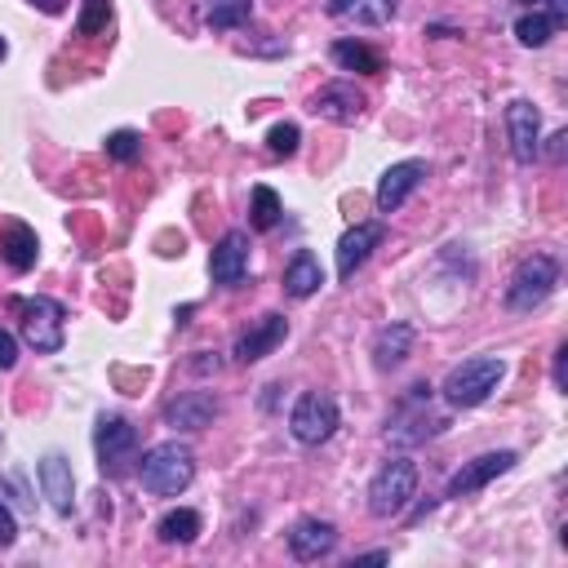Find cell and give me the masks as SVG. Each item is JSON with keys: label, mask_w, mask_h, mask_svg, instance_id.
Instances as JSON below:
<instances>
[{"label": "cell", "mask_w": 568, "mask_h": 568, "mask_svg": "<svg viewBox=\"0 0 568 568\" xmlns=\"http://www.w3.org/2000/svg\"><path fill=\"white\" fill-rule=\"evenodd\" d=\"M138 480H142V489L156 493V498H178V493L192 489V480H196V453L186 444H178V440L152 444L147 453H142V462H138Z\"/></svg>", "instance_id": "1"}, {"label": "cell", "mask_w": 568, "mask_h": 568, "mask_svg": "<svg viewBox=\"0 0 568 568\" xmlns=\"http://www.w3.org/2000/svg\"><path fill=\"white\" fill-rule=\"evenodd\" d=\"M14 315H18V334L23 343L36 351V356H59L63 343H67V307L59 298H18L14 302Z\"/></svg>", "instance_id": "2"}, {"label": "cell", "mask_w": 568, "mask_h": 568, "mask_svg": "<svg viewBox=\"0 0 568 568\" xmlns=\"http://www.w3.org/2000/svg\"><path fill=\"white\" fill-rule=\"evenodd\" d=\"M502 377H506V360H498V356H476V360L453 364L440 391H444L449 409H480V404L502 387Z\"/></svg>", "instance_id": "3"}, {"label": "cell", "mask_w": 568, "mask_h": 568, "mask_svg": "<svg viewBox=\"0 0 568 568\" xmlns=\"http://www.w3.org/2000/svg\"><path fill=\"white\" fill-rule=\"evenodd\" d=\"M417 493V462L413 457H391L377 466V476L369 480V511L377 519H396Z\"/></svg>", "instance_id": "4"}, {"label": "cell", "mask_w": 568, "mask_h": 568, "mask_svg": "<svg viewBox=\"0 0 568 568\" xmlns=\"http://www.w3.org/2000/svg\"><path fill=\"white\" fill-rule=\"evenodd\" d=\"M559 284V262L551 254H533L511 271L506 284V311H538Z\"/></svg>", "instance_id": "5"}, {"label": "cell", "mask_w": 568, "mask_h": 568, "mask_svg": "<svg viewBox=\"0 0 568 568\" xmlns=\"http://www.w3.org/2000/svg\"><path fill=\"white\" fill-rule=\"evenodd\" d=\"M93 453H99V470L107 480H120L133 470L138 462V431L125 422V417H99V426H93Z\"/></svg>", "instance_id": "6"}, {"label": "cell", "mask_w": 568, "mask_h": 568, "mask_svg": "<svg viewBox=\"0 0 568 568\" xmlns=\"http://www.w3.org/2000/svg\"><path fill=\"white\" fill-rule=\"evenodd\" d=\"M338 422H343V413H338V400H334V396L307 391V396H298V404L289 409V436H294L298 444L315 449V444H324V440H334Z\"/></svg>", "instance_id": "7"}, {"label": "cell", "mask_w": 568, "mask_h": 568, "mask_svg": "<svg viewBox=\"0 0 568 568\" xmlns=\"http://www.w3.org/2000/svg\"><path fill=\"white\" fill-rule=\"evenodd\" d=\"M515 462H519L515 449H498V453H480V457L462 462V470H453V480H449L444 498H470V493H480V489L493 485L498 476L515 470Z\"/></svg>", "instance_id": "8"}, {"label": "cell", "mask_w": 568, "mask_h": 568, "mask_svg": "<svg viewBox=\"0 0 568 568\" xmlns=\"http://www.w3.org/2000/svg\"><path fill=\"white\" fill-rule=\"evenodd\" d=\"M506 142H511L515 165H533L542 156V116L529 99H515L506 107Z\"/></svg>", "instance_id": "9"}, {"label": "cell", "mask_w": 568, "mask_h": 568, "mask_svg": "<svg viewBox=\"0 0 568 568\" xmlns=\"http://www.w3.org/2000/svg\"><path fill=\"white\" fill-rule=\"evenodd\" d=\"M364 107H369V99H364V93H360L351 80H328L324 89L311 93V103H307L311 116L334 120V125H356V120L364 116Z\"/></svg>", "instance_id": "10"}, {"label": "cell", "mask_w": 568, "mask_h": 568, "mask_svg": "<svg viewBox=\"0 0 568 568\" xmlns=\"http://www.w3.org/2000/svg\"><path fill=\"white\" fill-rule=\"evenodd\" d=\"M422 178H426V160H400V165H391L383 178H377V192H373L377 214H396L422 186Z\"/></svg>", "instance_id": "11"}, {"label": "cell", "mask_w": 568, "mask_h": 568, "mask_svg": "<svg viewBox=\"0 0 568 568\" xmlns=\"http://www.w3.org/2000/svg\"><path fill=\"white\" fill-rule=\"evenodd\" d=\"M36 480H40V493L50 498V506L59 515L76 511V476H72V462L63 453H44L40 466H36Z\"/></svg>", "instance_id": "12"}, {"label": "cell", "mask_w": 568, "mask_h": 568, "mask_svg": "<svg viewBox=\"0 0 568 568\" xmlns=\"http://www.w3.org/2000/svg\"><path fill=\"white\" fill-rule=\"evenodd\" d=\"M209 275H214V284H227V289L249 275V235H245V231H227L222 241L214 245V254H209Z\"/></svg>", "instance_id": "13"}, {"label": "cell", "mask_w": 568, "mask_h": 568, "mask_svg": "<svg viewBox=\"0 0 568 568\" xmlns=\"http://www.w3.org/2000/svg\"><path fill=\"white\" fill-rule=\"evenodd\" d=\"M284 338H289V320H284L280 311H271V315H262L254 328H245V334L235 338V360H241V364H258V360H267Z\"/></svg>", "instance_id": "14"}, {"label": "cell", "mask_w": 568, "mask_h": 568, "mask_svg": "<svg viewBox=\"0 0 568 568\" xmlns=\"http://www.w3.org/2000/svg\"><path fill=\"white\" fill-rule=\"evenodd\" d=\"M383 241H387V227L383 222H356L338 241V280H351Z\"/></svg>", "instance_id": "15"}, {"label": "cell", "mask_w": 568, "mask_h": 568, "mask_svg": "<svg viewBox=\"0 0 568 568\" xmlns=\"http://www.w3.org/2000/svg\"><path fill=\"white\" fill-rule=\"evenodd\" d=\"M214 417H218V400L209 391H182L165 404V426H173V431H205Z\"/></svg>", "instance_id": "16"}, {"label": "cell", "mask_w": 568, "mask_h": 568, "mask_svg": "<svg viewBox=\"0 0 568 568\" xmlns=\"http://www.w3.org/2000/svg\"><path fill=\"white\" fill-rule=\"evenodd\" d=\"M334 546H338V529L328 525V519H298L294 525V533H289V551H294V559H302V564H315V559H324V555H334Z\"/></svg>", "instance_id": "17"}, {"label": "cell", "mask_w": 568, "mask_h": 568, "mask_svg": "<svg viewBox=\"0 0 568 568\" xmlns=\"http://www.w3.org/2000/svg\"><path fill=\"white\" fill-rule=\"evenodd\" d=\"M0 258H5L10 271H31L36 258H40V241H36V231L27 222H5L0 227Z\"/></svg>", "instance_id": "18"}, {"label": "cell", "mask_w": 568, "mask_h": 568, "mask_svg": "<svg viewBox=\"0 0 568 568\" xmlns=\"http://www.w3.org/2000/svg\"><path fill=\"white\" fill-rule=\"evenodd\" d=\"M400 10V0H328V14L360 27H387Z\"/></svg>", "instance_id": "19"}, {"label": "cell", "mask_w": 568, "mask_h": 568, "mask_svg": "<svg viewBox=\"0 0 568 568\" xmlns=\"http://www.w3.org/2000/svg\"><path fill=\"white\" fill-rule=\"evenodd\" d=\"M409 351H413V324H404V320L387 324L383 334L373 338V364L377 369H400L409 360Z\"/></svg>", "instance_id": "20"}, {"label": "cell", "mask_w": 568, "mask_h": 568, "mask_svg": "<svg viewBox=\"0 0 568 568\" xmlns=\"http://www.w3.org/2000/svg\"><path fill=\"white\" fill-rule=\"evenodd\" d=\"M320 284H324L320 258H315L311 249H298V254L289 258V267H284V294H289V298H311Z\"/></svg>", "instance_id": "21"}, {"label": "cell", "mask_w": 568, "mask_h": 568, "mask_svg": "<svg viewBox=\"0 0 568 568\" xmlns=\"http://www.w3.org/2000/svg\"><path fill=\"white\" fill-rule=\"evenodd\" d=\"M201 529H205L201 511L178 506V511H169V515L160 519V525H156V538H160L165 546H192V542L201 538Z\"/></svg>", "instance_id": "22"}, {"label": "cell", "mask_w": 568, "mask_h": 568, "mask_svg": "<svg viewBox=\"0 0 568 568\" xmlns=\"http://www.w3.org/2000/svg\"><path fill=\"white\" fill-rule=\"evenodd\" d=\"M328 59H334L343 72H356V76H377V72H383V59H377L369 44H360V40H334Z\"/></svg>", "instance_id": "23"}, {"label": "cell", "mask_w": 568, "mask_h": 568, "mask_svg": "<svg viewBox=\"0 0 568 568\" xmlns=\"http://www.w3.org/2000/svg\"><path fill=\"white\" fill-rule=\"evenodd\" d=\"M254 14V0H205V23L214 31H235Z\"/></svg>", "instance_id": "24"}, {"label": "cell", "mask_w": 568, "mask_h": 568, "mask_svg": "<svg viewBox=\"0 0 568 568\" xmlns=\"http://www.w3.org/2000/svg\"><path fill=\"white\" fill-rule=\"evenodd\" d=\"M555 31H559V23L551 14H538V10L515 23V40L525 44V50H542V44H551Z\"/></svg>", "instance_id": "25"}, {"label": "cell", "mask_w": 568, "mask_h": 568, "mask_svg": "<svg viewBox=\"0 0 568 568\" xmlns=\"http://www.w3.org/2000/svg\"><path fill=\"white\" fill-rule=\"evenodd\" d=\"M249 201H254V205H249V222H254V231H275L280 218H284L280 196L271 192V186H254V196H249Z\"/></svg>", "instance_id": "26"}, {"label": "cell", "mask_w": 568, "mask_h": 568, "mask_svg": "<svg viewBox=\"0 0 568 568\" xmlns=\"http://www.w3.org/2000/svg\"><path fill=\"white\" fill-rule=\"evenodd\" d=\"M107 156L116 160V165H133L138 156H142V133H133V129H116V133H107Z\"/></svg>", "instance_id": "27"}, {"label": "cell", "mask_w": 568, "mask_h": 568, "mask_svg": "<svg viewBox=\"0 0 568 568\" xmlns=\"http://www.w3.org/2000/svg\"><path fill=\"white\" fill-rule=\"evenodd\" d=\"M112 18V0H85L80 18H76V36H99Z\"/></svg>", "instance_id": "28"}, {"label": "cell", "mask_w": 568, "mask_h": 568, "mask_svg": "<svg viewBox=\"0 0 568 568\" xmlns=\"http://www.w3.org/2000/svg\"><path fill=\"white\" fill-rule=\"evenodd\" d=\"M298 142H302V129L294 120H284V125H271L267 133V152L271 156H294L298 152Z\"/></svg>", "instance_id": "29"}, {"label": "cell", "mask_w": 568, "mask_h": 568, "mask_svg": "<svg viewBox=\"0 0 568 568\" xmlns=\"http://www.w3.org/2000/svg\"><path fill=\"white\" fill-rule=\"evenodd\" d=\"M14 538H18V519H14V511L5 506V498H0V551L14 546Z\"/></svg>", "instance_id": "30"}, {"label": "cell", "mask_w": 568, "mask_h": 568, "mask_svg": "<svg viewBox=\"0 0 568 568\" xmlns=\"http://www.w3.org/2000/svg\"><path fill=\"white\" fill-rule=\"evenodd\" d=\"M18 364V343L10 328H0V369H14Z\"/></svg>", "instance_id": "31"}, {"label": "cell", "mask_w": 568, "mask_h": 568, "mask_svg": "<svg viewBox=\"0 0 568 568\" xmlns=\"http://www.w3.org/2000/svg\"><path fill=\"white\" fill-rule=\"evenodd\" d=\"M564 142H568V129H559V133H551V147H546V160H564Z\"/></svg>", "instance_id": "32"}, {"label": "cell", "mask_w": 568, "mask_h": 568, "mask_svg": "<svg viewBox=\"0 0 568 568\" xmlns=\"http://www.w3.org/2000/svg\"><path fill=\"white\" fill-rule=\"evenodd\" d=\"M546 5H551V18L564 27L568 23V0H546Z\"/></svg>", "instance_id": "33"}, {"label": "cell", "mask_w": 568, "mask_h": 568, "mask_svg": "<svg viewBox=\"0 0 568 568\" xmlns=\"http://www.w3.org/2000/svg\"><path fill=\"white\" fill-rule=\"evenodd\" d=\"M27 5H36L44 14H63V0H27Z\"/></svg>", "instance_id": "34"}, {"label": "cell", "mask_w": 568, "mask_h": 568, "mask_svg": "<svg viewBox=\"0 0 568 568\" xmlns=\"http://www.w3.org/2000/svg\"><path fill=\"white\" fill-rule=\"evenodd\" d=\"M564 356H568V351L559 347V351H555V387H564Z\"/></svg>", "instance_id": "35"}, {"label": "cell", "mask_w": 568, "mask_h": 568, "mask_svg": "<svg viewBox=\"0 0 568 568\" xmlns=\"http://www.w3.org/2000/svg\"><path fill=\"white\" fill-rule=\"evenodd\" d=\"M5 54H10V44H5V36H0V63H5Z\"/></svg>", "instance_id": "36"}, {"label": "cell", "mask_w": 568, "mask_h": 568, "mask_svg": "<svg viewBox=\"0 0 568 568\" xmlns=\"http://www.w3.org/2000/svg\"><path fill=\"white\" fill-rule=\"evenodd\" d=\"M515 5H538V0H515Z\"/></svg>", "instance_id": "37"}]
</instances>
